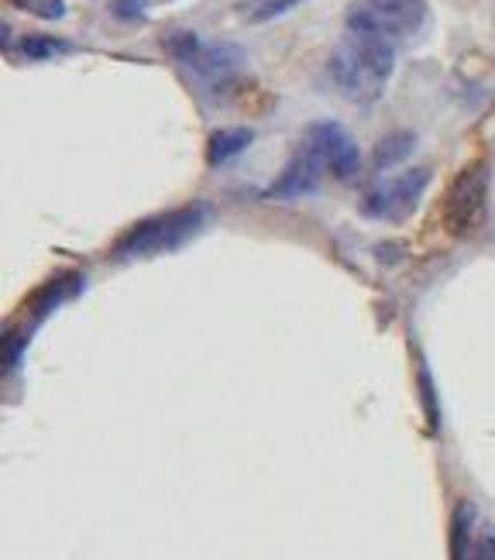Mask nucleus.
<instances>
[{"label": "nucleus", "instance_id": "nucleus-1", "mask_svg": "<svg viewBox=\"0 0 495 560\" xmlns=\"http://www.w3.org/2000/svg\"><path fill=\"white\" fill-rule=\"evenodd\" d=\"M396 69V49L379 35H351L330 52V83L358 107H372L385 93Z\"/></svg>", "mask_w": 495, "mask_h": 560}, {"label": "nucleus", "instance_id": "nucleus-2", "mask_svg": "<svg viewBox=\"0 0 495 560\" xmlns=\"http://www.w3.org/2000/svg\"><path fill=\"white\" fill-rule=\"evenodd\" d=\"M207 220H210V203H190V207L169 210V214L138 220L114 244V258H145V255H159V251L183 248L186 241L200 234V227Z\"/></svg>", "mask_w": 495, "mask_h": 560}, {"label": "nucleus", "instance_id": "nucleus-3", "mask_svg": "<svg viewBox=\"0 0 495 560\" xmlns=\"http://www.w3.org/2000/svg\"><path fill=\"white\" fill-rule=\"evenodd\" d=\"M165 52H169L196 83L207 86V90H220V86L238 80V73L248 62L241 45L200 42L193 31H172V35L165 38Z\"/></svg>", "mask_w": 495, "mask_h": 560}, {"label": "nucleus", "instance_id": "nucleus-4", "mask_svg": "<svg viewBox=\"0 0 495 560\" xmlns=\"http://www.w3.org/2000/svg\"><path fill=\"white\" fill-rule=\"evenodd\" d=\"M427 25L423 0H355L348 7L351 35H379L385 42H403Z\"/></svg>", "mask_w": 495, "mask_h": 560}, {"label": "nucleus", "instance_id": "nucleus-5", "mask_svg": "<svg viewBox=\"0 0 495 560\" xmlns=\"http://www.w3.org/2000/svg\"><path fill=\"white\" fill-rule=\"evenodd\" d=\"M489 214V165L471 162L454 176L444 196V224L454 238H468L485 224Z\"/></svg>", "mask_w": 495, "mask_h": 560}, {"label": "nucleus", "instance_id": "nucleus-6", "mask_svg": "<svg viewBox=\"0 0 495 560\" xmlns=\"http://www.w3.org/2000/svg\"><path fill=\"white\" fill-rule=\"evenodd\" d=\"M427 183H430V169H410L403 176L375 183L361 196V214L372 220H392V224H399V220H406L416 210L420 196L427 193Z\"/></svg>", "mask_w": 495, "mask_h": 560}, {"label": "nucleus", "instance_id": "nucleus-7", "mask_svg": "<svg viewBox=\"0 0 495 560\" xmlns=\"http://www.w3.org/2000/svg\"><path fill=\"white\" fill-rule=\"evenodd\" d=\"M306 145L320 162H324L327 172H334L337 179H355L361 169V148L355 145L348 131L337 121H317L306 128Z\"/></svg>", "mask_w": 495, "mask_h": 560}, {"label": "nucleus", "instance_id": "nucleus-8", "mask_svg": "<svg viewBox=\"0 0 495 560\" xmlns=\"http://www.w3.org/2000/svg\"><path fill=\"white\" fill-rule=\"evenodd\" d=\"M324 172H327L324 162H320L310 148H303V152H296L293 159L286 162V169L272 179L265 196H269V200H300V196L313 193V189L320 186V176H324Z\"/></svg>", "mask_w": 495, "mask_h": 560}, {"label": "nucleus", "instance_id": "nucleus-9", "mask_svg": "<svg viewBox=\"0 0 495 560\" xmlns=\"http://www.w3.org/2000/svg\"><path fill=\"white\" fill-rule=\"evenodd\" d=\"M83 286H86L83 275H76V272L62 275V279L49 282V286H42L35 296H31V313H35V317H45V313H52L59 303H69L73 296H80Z\"/></svg>", "mask_w": 495, "mask_h": 560}, {"label": "nucleus", "instance_id": "nucleus-10", "mask_svg": "<svg viewBox=\"0 0 495 560\" xmlns=\"http://www.w3.org/2000/svg\"><path fill=\"white\" fill-rule=\"evenodd\" d=\"M251 141H255V131L251 128H220L210 134V141H207V162L224 165V162L238 159L245 148H251Z\"/></svg>", "mask_w": 495, "mask_h": 560}, {"label": "nucleus", "instance_id": "nucleus-11", "mask_svg": "<svg viewBox=\"0 0 495 560\" xmlns=\"http://www.w3.org/2000/svg\"><path fill=\"white\" fill-rule=\"evenodd\" d=\"M413 148H416V134L413 131H392V134H385L379 145H375V152H372L375 169L385 172V169H392V165L406 162L413 155Z\"/></svg>", "mask_w": 495, "mask_h": 560}, {"label": "nucleus", "instance_id": "nucleus-12", "mask_svg": "<svg viewBox=\"0 0 495 560\" xmlns=\"http://www.w3.org/2000/svg\"><path fill=\"white\" fill-rule=\"evenodd\" d=\"M471 523H475V509H471L468 502H461V506L454 509V523H451V560H468V550H475Z\"/></svg>", "mask_w": 495, "mask_h": 560}, {"label": "nucleus", "instance_id": "nucleus-13", "mask_svg": "<svg viewBox=\"0 0 495 560\" xmlns=\"http://www.w3.org/2000/svg\"><path fill=\"white\" fill-rule=\"evenodd\" d=\"M18 49L31 62H45V59H55V55H69L73 52V45L62 42V38H55V35H28V38H21Z\"/></svg>", "mask_w": 495, "mask_h": 560}, {"label": "nucleus", "instance_id": "nucleus-14", "mask_svg": "<svg viewBox=\"0 0 495 560\" xmlns=\"http://www.w3.org/2000/svg\"><path fill=\"white\" fill-rule=\"evenodd\" d=\"M18 11H25V14H35V18H42V21H62L66 18V0H11Z\"/></svg>", "mask_w": 495, "mask_h": 560}, {"label": "nucleus", "instance_id": "nucleus-15", "mask_svg": "<svg viewBox=\"0 0 495 560\" xmlns=\"http://www.w3.org/2000/svg\"><path fill=\"white\" fill-rule=\"evenodd\" d=\"M420 389H423V409H427V423H430V430H437V423H440L437 396H434V382H430L427 365H420Z\"/></svg>", "mask_w": 495, "mask_h": 560}, {"label": "nucleus", "instance_id": "nucleus-16", "mask_svg": "<svg viewBox=\"0 0 495 560\" xmlns=\"http://www.w3.org/2000/svg\"><path fill=\"white\" fill-rule=\"evenodd\" d=\"M110 11L121 21H141L148 11V0H110Z\"/></svg>", "mask_w": 495, "mask_h": 560}, {"label": "nucleus", "instance_id": "nucleus-17", "mask_svg": "<svg viewBox=\"0 0 495 560\" xmlns=\"http://www.w3.org/2000/svg\"><path fill=\"white\" fill-rule=\"evenodd\" d=\"M296 4H300V0H269V4L255 7V11H251V18H248V21H255V25H262V21L279 18V14H286L289 7H296Z\"/></svg>", "mask_w": 495, "mask_h": 560}, {"label": "nucleus", "instance_id": "nucleus-18", "mask_svg": "<svg viewBox=\"0 0 495 560\" xmlns=\"http://www.w3.org/2000/svg\"><path fill=\"white\" fill-rule=\"evenodd\" d=\"M21 351H25V341H21V334H14V330H4V372H14V368H18Z\"/></svg>", "mask_w": 495, "mask_h": 560}, {"label": "nucleus", "instance_id": "nucleus-19", "mask_svg": "<svg viewBox=\"0 0 495 560\" xmlns=\"http://www.w3.org/2000/svg\"><path fill=\"white\" fill-rule=\"evenodd\" d=\"M471 560H495V536H482V540L475 543V550H471Z\"/></svg>", "mask_w": 495, "mask_h": 560}]
</instances>
